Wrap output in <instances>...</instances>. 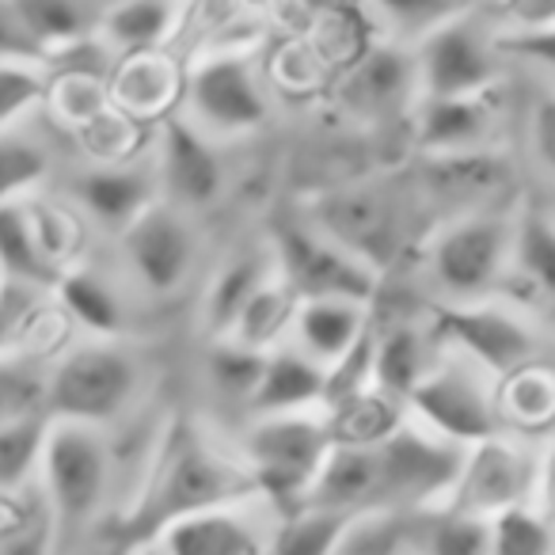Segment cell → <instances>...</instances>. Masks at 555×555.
Listing matches in <instances>:
<instances>
[{
	"label": "cell",
	"mask_w": 555,
	"mask_h": 555,
	"mask_svg": "<svg viewBox=\"0 0 555 555\" xmlns=\"http://www.w3.org/2000/svg\"><path fill=\"white\" fill-rule=\"evenodd\" d=\"M255 499L259 494L247 476V464L224 453L198 423L176 415L156 438L138 494L122 514V532L133 540V547L153 544L179 517Z\"/></svg>",
	"instance_id": "obj_1"
},
{
	"label": "cell",
	"mask_w": 555,
	"mask_h": 555,
	"mask_svg": "<svg viewBox=\"0 0 555 555\" xmlns=\"http://www.w3.org/2000/svg\"><path fill=\"white\" fill-rule=\"evenodd\" d=\"M332 438L327 426L312 411H294V415H262L244 438L247 476L255 483V494L278 506V514H294L305 506L312 479L324 464Z\"/></svg>",
	"instance_id": "obj_2"
},
{
	"label": "cell",
	"mask_w": 555,
	"mask_h": 555,
	"mask_svg": "<svg viewBox=\"0 0 555 555\" xmlns=\"http://www.w3.org/2000/svg\"><path fill=\"white\" fill-rule=\"evenodd\" d=\"M138 362L115 339H92L65 350L47 373V418L103 430L130 408L138 392Z\"/></svg>",
	"instance_id": "obj_3"
},
{
	"label": "cell",
	"mask_w": 555,
	"mask_h": 555,
	"mask_svg": "<svg viewBox=\"0 0 555 555\" xmlns=\"http://www.w3.org/2000/svg\"><path fill=\"white\" fill-rule=\"evenodd\" d=\"M39 487L54 525L92 521L111 487V449L103 430L50 418L39 461Z\"/></svg>",
	"instance_id": "obj_4"
},
{
	"label": "cell",
	"mask_w": 555,
	"mask_h": 555,
	"mask_svg": "<svg viewBox=\"0 0 555 555\" xmlns=\"http://www.w3.org/2000/svg\"><path fill=\"white\" fill-rule=\"evenodd\" d=\"M274 274L297 294V301H354L365 305L377 294V270L358 262L350 251L317 232L312 224H274Z\"/></svg>",
	"instance_id": "obj_5"
},
{
	"label": "cell",
	"mask_w": 555,
	"mask_h": 555,
	"mask_svg": "<svg viewBox=\"0 0 555 555\" xmlns=\"http://www.w3.org/2000/svg\"><path fill=\"white\" fill-rule=\"evenodd\" d=\"M468 449L438 438L426 426H408L388 434L377 446L380 509H441L464 468Z\"/></svg>",
	"instance_id": "obj_6"
},
{
	"label": "cell",
	"mask_w": 555,
	"mask_h": 555,
	"mask_svg": "<svg viewBox=\"0 0 555 555\" xmlns=\"http://www.w3.org/2000/svg\"><path fill=\"white\" fill-rule=\"evenodd\" d=\"M509 240H514V224L491 214H468L446 224L430 247L438 286L456 301L487 297L509 262Z\"/></svg>",
	"instance_id": "obj_7"
},
{
	"label": "cell",
	"mask_w": 555,
	"mask_h": 555,
	"mask_svg": "<svg viewBox=\"0 0 555 555\" xmlns=\"http://www.w3.org/2000/svg\"><path fill=\"white\" fill-rule=\"evenodd\" d=\"M537 483H540L537 456L517 446V441L494 434V438L468 446L464 468L441 509L483 517L487 521V517L502 514L509 506H529V499L537 494Z\"/></svg>",
	"instance_id": "obj_8"
},
{
	"label": "cell",
	"mask_w": 555,
	"mask_h": 555,
	"mask_svg": "<svg viewBox=\"0 0 555 555\" xmlns=\"http://www.w3.org/2000/svg\"><path fill=\"white\" fill-rule=\"evenodd\" d=\"M408 403L423 418L426 430H434L446 441H456L464 449L499 434V411H494L487 385L479 380V365H430L426 377L411 388Z\"/></svg>",
	"instance_id": "obj_9"
},
{
	"label": "cell",
	"mask_w": 555,
	"mask_h": 555,
	"mask_svg": "<svg viewBox=\"0 0 555 555\" xmlns=\"http://www.w3.org/2000/svg\"><path fill=\"white\" fill-rule=\"evenodd\" d=\"M430 332L441 343L456 347L464 362L479 365L483 373H499L509 377L514 370L532 362L537 339L532 332L506 309L479 301H453V305H434L430 309Z\"/></svg>",
	"instance_id": "obj_10"
},
{
	"label": "cell",
	"mask_w": 555,
	"mask_h": 555,
	"mask_svg": "<svg viewBox=\"0 0 555 555\" xmlns=\"http://www.w3.org/2000/svg\"><path fill=\"white\" fill-rule=\"evenodd\" d=\"M499 50L468 20H449L418 39L415 80L426 100H453V95L491 92L499 80Z\"/></svg>",
	"instance_id": "obj_11"
},
{
	"label": "cell",
	"mask_w": 555,
	"mask_h": 555,
	"mask_svg": "<svg viewBox=\"0 0 555 555\" xmlns=\"http://www.w3.org/2000/svg\"><path fill=\"white\" fill-rule=\"evenodd\" d=\"M186 107L194 126L209 133H251L267 122V95L251 62L240 54L206 57L186 77Z\"/></svg>",
	"instance_id": "obj_12"
},
{
	"label": "cell",
	"mask_w": 555,
	"mask_h": 555,
	"mask_svg": "<svg viewBox=\"0 0 555 555\" xmlns=\"http://www.w3.org/2000/svg\"><path fill=\"white\" fill-rule=\"evenodd\" d=\"M309 224L370 270H380L400 247V214H396L392 198L365 191V186L320 194Z\"/></svg>",
	"instance_id": "obj_13"
},
{
	"label": "cell",
	"mask_w": 555,
	"mask_h": 555,
	"mask_svg": "<svg viewBox=\"0 0 555 555\" xmlns=\"http://www.w3.org/2000/svg\"><path fill=\"white\" fill-rule=\"evenodd\" d=\"M122 251L130 259V270L141 278V286L153 294H171L191 274L198 236L176 206L153 202L122 229Z\"/></svg>",
	"instance_id": "obj_14"
},
{
	"label": "cell",
	"mask_w": 555,
	"mask_h": 555,
	"mask_svg": "<svg viewBox=\"0 0 555 555\" xmlns=\"http://www.w3.org/2000/svg\"><path fill=\"white\" fill-rule=\"evenodd\" d=\"M156 156V186L168 194V206L202 209L221 194L224 164L194 122L164 115Z\"/></svg>",
	"instance_id": "obj_15"
},
{
	"label": "cell",
	"mask_w": 555,
	"mask_h": 555,
	"mask_svg": "<svg viewBox=\"0 0 555 555\" xmlns=\"http://www.w3.org/2000/svg\"><path fill=\"white\" fill-rule=\"evenodd\" d=\"M251 502L217 506L179 517L153 540L160 555H267V532L251 514Z\"/></svg>",
	"instance_id": "obj_16"
},
{
	"label": "cell",
	"mask_w": 555,
	"mask_h": 555,
	"mask_svg": "<svg viewBox=\"0 0 555 555\" xmlns=\"http://www.w3.org/2000/svg\"><path fill=\"white\" fill-rule=\"evenodd\" d=\"M305 506L332 509V514H365L380 509V468L377 449H354V446H332L312 479Z\"/></svg>",
	"instance_id": "obj_17"
},
{
	"label": "cell",
	"mask_w": 555,
	"mask_h": 555,
	"mask_svg": "<svg viewBox=\"0 0 555 555\" xmlns=\"http://www.w3.org/2000/svg\"><path fill=\"white\" fill-rule=\"evenodd\" d=\"M494 130L491 92L423 100L418 107V145L430 156H468L487 145Z\"/></svg>",
	"instance_id": "obj_18"
},
{
	"label": "cell",
	"mask_w": 555,
	"mask_h": 555,
	"mask_svg": "<svg viewBox=\"0 0 555 555\" xmlns=\"http://www.w3.org/2000/svg\"><path fill=\"white\" fill-rule=\"evenodd\" d=\"M324 385L327 370L320 362H312L305 350L274 347L267 350V365H262V377L255 385L247 408L255 411V418L312 411L317 403H324Z\"/></svg>",
	"instance_id": "obj_19"
},
{
	"label": "cell",
	"mask_w": 555,
	"mask_h": 555,
	"mask_svg": "<svg viewBox=\"0 0 555 555\" xmlns=\"http://www.w3.org/2000/svg\"><path fill=\"white\" fill-rule=\"evenodd\" d=\"M415 80V57L396 47H380L365 54L343 80V103L365 118H388L408 107Z\"/></svg>",
	"instance_id": "obj_20"
},
{
	"label": "cell",
	"mask_w": 555,
	"mask_h": 555,
	"mask_svg": "<svg viewBox=\"0 0 555 555\" xmlns=\"http://www.w3.org/2000/svg\"><path fill=\"white\" fill-rule=\"evenodd\" d=\"M73 194L103 229L122 232L133 217H141L156 202V176L149 168L103 164V168L85 171Z\"/></svg>",
	"instance_id": "obj_21"
},
{
	"label": "cell",
	"mask_w": 555,
	"mask_h": 555,
	"mask_svg": "<svg viewBox=\"0 0 555 555\" xmlns=\"http://www.w3.org/2000/svg\"><path fill=\"white\" fill-rule=\"evenodd\" d=\"M289 332H297V350H305L312 362L327 370L365 335V305L301 301Z\"/></svg>",
	"instance_id": "obj_22"
},
{
	"label": "cell",
	"mask_w": 555,
	"mask_h": 555,
	"mask_svg": "<svg viewBox=\"0 0 555 555\" xmlns=\"http://www.w3.org/2000/svg\"><path fill=\"white\" fill-rule=\"evenodd\" d=\"M62 267L42 255L39 240H35L31 217H27L24 198L0 202V282H16V286H31L42 294H54Z\"/></svg>",
	"instance_id": "obj_23"
},
{
	"label": "cell",
	"mask_w": 555,
	"mask_h": 555,
	"mask_svg": "<svg viewBox=\"0 0 555 555\" xmlns=\"http://www.w3.org/2000/svg\"><path fill=\"white\" fill-rule=\"evenodd\" d=\"M54 297H57V305L73 317V324L92 332L95 339H118V335H122L126 305H122V297L95 274V270L65 267L54 286Z\"/></svg>",
	"instance_id": "obj_24"
},
{
	"label": "cell",
	"mask_w": 555,
	"mask_h": 555,
	"mask_svg": "<svg viewBox=\"0 0 555 555\" xmlns=\"http://www.w3.org/2000/svg\"><path fill=\"white\" fill-rule=\"evenodd\" d=\"M400 423H403L400 400L377 392V388H365V392L332 403L324 415L332 446H354V449H377L388 434L400 430Z\"/></svg>",
	"instance_id": "obj_25"
},
{
	"label": "cell",
	"mask_w": 555,
	"mask_h": 555,
	"mask_svg": "<svg viewBox=\"0 0 555 555\" xmlns=\"http://www.w3.org/2000/svg\"><path fill=\"white\" fill-rule=\"evenodd\" d=\"M270 274H274V259L262 251H244L217 270V278L209 282L206 305H202V320H206V327L217 339H224V335L232 332V324L240 320L244 305L251 301L255 289H259Z\"/></svg>",
	"instance_id": "obj_26"
},
{
	"label": "cell",
	"mask_w": 555,
	"mask_h": 555,
	"mask_svg": "<svg viewBox=\"0 0 555 555\" xmlns=\"http://www.w3.org/2000/svg\"><path fill=\"white\" fill-rule=\"evenodd\" d=\"M9 4L16 24L39 47L42 57L69 54L73 47L88 42L95 27L80 0H9Z\"/></svg>",
	"instance_id": "obj_27"
},
{
	"label": "cell",
	"mask_w": 555,
	"mask_h": 555,
	"mask_svg": "<svg viewBox=\"0 0 555 555\" xmlns=\"http://www.w3.org/2000/svg\"><path fill=\"white\" fill-rule=\"evenodd\" d=\"M176 0H115L100 16V31L126 54H153L176 31Z\"/></svg>",
	"instance_id": "obj_28"
},
{
	"label": "cell",
	"mask_w": 555,
	"mask_h": 555,
	"mask_svg": "<svg viewBox=\"0 0 555 555\" xmlns=\"http://www.w3.org/2000/svg\"><path fill=\"white\" fill-rule=\"evenodd\" d=\"M297 294L282 282L278 274H270L267 282H262L259 289H255V297L244 305V312H240V320L232 324V332L224 335V339H236L244 343V347L251 350H274L278 339L294 327V317H297Z\"/></svg>",
	"instance_id": "obj_29"
},
{
	"label": "cell",
	"mask_w": 555,
	"mask_h": 555,
	"mask_svg": "<svg viewBox=\"0 0 555 555\" xmlns=\"http://www.w3.org/2000/svg\"><path fill=\"white\" fill-rule=\"evenodd\" d=\"M179 77L160 54H130L115 80V100L126 115L133 118H153L164 115L168 103L176 100Z\"/></svg>",
	"instance_id": "obj_30"
},
{
	"label": "cell",
	"mask_w": 555,
	"mask_h": 555,
	"mask_svg": "<svg viewBox=\"0 0 555 555\" xmlns=\"http://www.w3.org/2000/svg\"><path fill=\"white\" fill-rule=\"evenodd\" d=\"M430 362H426L423 335L415 327H392L385 339L373 343V388L392 400H408L411 388L426 377Z\"/></svg>",
	"instance_id": "obj_31"
},
{
	"label": "cell",
	"mask_w": 555,
	"mask_h": 555,
	"mask_svg": "<svg viewBox=\"0 0 555 555\" xmlns=\"http://www.w3.org/2000/svg\"><path fill=\"white\" fill-rule=\"evenodd\" d=\"M347 525V514L301 506L294 514H282L278 529L267 537V555H339Z\"/></svg>",
	"instance_id": "obj_32"
},
{
	"label": "cell",
	"mask_w": 555,
	"mask_h": 555,
	"mask_svg": "<svg viewBox=\"0 0 555 555\" xmlns=\"http://www.w3.org/2000/svg\"><path fill=\"white\" fill-rule=\"evenodd\" d=\"M509 259L517 274L529 282L537 294L555 301V221L537 209H525L514 221V240H509Z\"/></svg>",
	"instance_id": "obj_33"
},
{
	"label": "cell",
	"mask_w": 555,
	"mask_h": 555,
	"mask_svg": "<svg viewBox=\"0 0 555 555\" xmlns=\"http://www.w3.org/2000/svg\"><path fill=\"white\" fill-rule=\"evenodd\" d=\"M47 415H27L0 426V494H24L39 479Z\"/></svg>",
	"instance_id": "obj_34"
},
{
	"label": "cell",
	"mask_w": 555,
	"mask_h": 555,
	"mask_svg": "<svg viewBox=\"0 0 555 555\" xmlns=\"http://www.w3.org/2000/svg\"><path fill=\"white\" fill-rule=\"evenodd\" d=\"M555 532L532 506H509L487 517V555H552Z\"/></svg>",
	"instance_id": "obj_35"
},
{
	"label": "cell",
	"mask_w": 555,
	"mask_h": 555,
	"mask_svg": "<svg viewBox=\"0 0 555 555\" xmlns=\"http://www.w3.org/2000/svg\"><path fill=\"white\" fill-rule=\"evenodd\" d=\"M262 365H267V354L262 350H251L236 339H217L214 350L206 358V370H209V380L221 396L229 400H251L255 385L262 377Z\"/></svg>",
	"instance_id": "obj_36"
},
{
	"label": "cell",
	"mask_w": 555,
	"mask_h": 555,
	"mask_svg": "<svg viewBox=\"0 0 555 555\" xmlns=\"http://www.w3.org/2000/svg\"><path fill=\"white\" fill-rule=\"evenodd\" d=\"M47 373L31 362L0 354V426L27 415H47Z\"/></svg>",
	"instance_id": "obj_37"
},
{
	"label": "cell",
	"mask_w": 555,
	"mask_h": 555,
	"mask_svg": "<svg viewBox=\"0 0 555 555\" xmlns=\"http://www.w3.org/2000/svg\"><path fill=\"white\" fill-rule=\"evenodd\" d=\"M47 95L50 80L35 62H0V133L42 107Z\"/></svg>",
	"instance_id": "obj_38"
},
{
	"label": "cell",
	"mask_w": 555,
	"mask_h": 555,
	"mask_svg": "<svg viewBox=\"0 0 555 555\" xmlns=\"http://www.w3.org/2000/svg\"><path fill=\"white\" fill-rule=\"evenodd\" d=\"M47 168V153L35 141L16 138L12 130L0 133V202H16L35 191Z\"/></svg>",
	"instance_id": "obj_39"
},
{
	"label": "cell",
	"mask_w": 555,
	"mask_h": 555,
	"mask_svg": "<svg viewBox=\"0 0 555 555\" xmlns=\"http://www.w3.org/2000/svg\"><path fill=\"white\" fill-rule=\"evenodd\" d=\"M426 555H487V521L453 509H434Z\"/></svg>",
	"instance_id": "obj_40"
},
{
	"label": "cell",
	"mask_w": 555,
	"mask_h": 555,
	"mask_svg": "<svg viewBox=\"0 0 555 555\" xmlns=\"http://www.w3.org/2000/svg\"><path fill=\"white\" fill-rule=\"evenodd\" d=\"M27 206V217H31V229H35V240H39L42 255H47L54 267H69L73 251H77V240H80V229L65 209L50 206V202H39V198H24Z\"/></svg>",
	"instance_id": "obj_41"
},
{
	"label": "cell",
	"mask_w": 555,
	"mask_h": 555,
	"mask_svg": "<svg viewBox=\"0 0 555 555\" xmlns=\"http://www.w3.org/2000/svg\"><path fill=\"white\" fill-rule=\"evenodd\" d=\"M506 380H509V415L514 418L537 426L555 415V377L547 370L521 365Z\"/></svg>",
	"instance_id": "obj_42"
},
{
	"label": "cell",
	"mask_w": 555,
	"mask_h": 555,
	"mask_svg": "<svg viewBox=\"0 0 555 555\" xmlns=\"http://www.w3.org/2000/svg\"><path fill=\"white\" fill-rule=\"evenodd\" d=\"M373 4L388 24L408 35H418V39L434 27L456 20L464 9V0H373Z\"/></svg>",
	"instance_id": "obj_43"
},
{
	"label": "cell",
	"mask_w": 555,
	"mask_h": 555,
	"mask_svg": "<svg viewBox=\"0 0 555 555\" xmlns=\"http://www.w3.org/2000/svg\"><path fill=\"white\" fill-rule=\"evenodd\" d=\"M494 50H499V54L525 57V62H537L555 73V24L529 27V31H502L499 39H494Z\"/></svg>",
	"instance_id": "obj_44"
},
{
	"label": "cell",
	"mask_w": 555,
	"mask_h": 555,
	"mask_svg": "<svg viewBox=\"0 0 555 555\" xmlns=\"http://www.w3.org/2000/svg\"><path fill=\"white\" fill-rule=\"evenodd\" d=\"M529 141H532L537 160L555 176V92L544 95V100H537V107H532Z\"/></svg>",
	"instance_id": "obj_45"
},
{
	"label": "cell",
	"mask_w": 555,
	"mask_h": 555,
	"mask_svg": "<svg viewBox=\"0 0 555 555\" xmlns=\"http://www.w3.org/2000/svg\"><path fill=\"white\" fill-rule=\"evenodd\" d=\"M0 62H47L39 47L24 35V27L16 24L9 0H0Z\"/></svg>",
	"instance_id": "obj_46"
},
{
	"label": "cell",
	"mask_w": 555,
	"mask_h": 555,
	"mask_svg": "<svg viewBox=\"0 0 555 555\" xmlns=\"http://www.w3.org/2000/svg\"><path fill=\"white\" fill-rule=\"evenodd\" d=\"M502 12L509 20V31L555 24V0H502Z\"/></svg>",
	"instance_id": "obj_47"
},
{
	"label": "cell",
	"mask_w": 555,
	"mask_h": 555,
	"mask_svg": "<svg viewBox=\"0 0 555 555\" xmlns=\"http://www.w3.org/2000/svg\"><path fill=\"white\" fill-rule=\"evenodd\" d=\"M133 555H160V552H156V544H138L133 547Z\"/></svg>",
	"instance_id": "obj_48"
}]
</instances>
